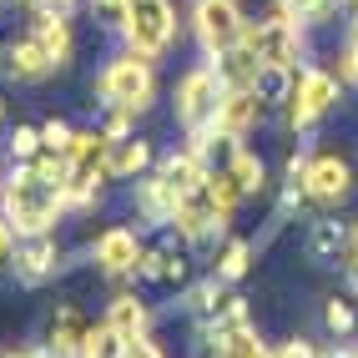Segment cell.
<instances>
[{"instance_id": "obj_1", "label": "cell", "mask_w": 358, "mask_h": 358, "mask_svg": "<svg viewBox=\"0 0 358 358\" xmlns=\"http://www.w3.org/2000/svg\"><path fill=\"white\" fill-rule=\"evenodd\" d=\"M0 217H6L20 237H45L66 217V192L51 187V182H41L31 162H15L6 187H0Z\"/></svg>"}, {"instance_id": "obj_2", "label": "cell", "mask_w": 358, "mask_h": 358, "mask_svg": "<svg viewBox=\"0 0 358 358\" xmlns=\"http://www.w3.org/2000/svg\"><path fill=\"white\" fill-rule=\"evenodd\" d=\"M96 96L111 111L141 116L157 101V61L152 56H136V51H122L116 61H106V71L96 76Z\"/></svg>"}, {"instance_id": "obj_3", "label": "cell", "mask_w": 358, "mask_h": 358, "mask_svg": "<svg viewBox=\"0 0 358 358\" xmlns=\"http://www.w3.org/2000/svg\"><path fill=\"white\" fill-rule=\"evenodd\" d=\"M122 41L127 51L136 56H166L177 41V6L172 0H127V15H122Z\"/></svg>"}, {"instance_id": "obj_4", "label": "cell", "mask_w": 358, "mask_h": 358, "mask_svg": "<svg viewBox=\"0 0 358 358\" xmlns=\"http://www.w3.org/2000/svg\"><path fill=\"white\" fill-rule=\"evenodd\" d=\"M217 101H222V76H217V66H192V71H187V76L172 86L177 127H187V131L212 127V116H217Z\"/></svg>"}, {"instance_id": "obj_5", "label": "cell", "mask_w": 358, "mask_h": 358, "mask_svg": "<svg viewBox=\"0 0 358 358\" xmlns=\"http://www.w3.org/2000/svg\"><path fill=\"white\" fill-rule=\"evenodd\" d=\"M338 101H343V81L333 76L328 66H303L298 71V86H293V101H288V127L308 131L318 116H328Z\"/></svg>"}, {"instance_id": "obj_6", "label": "cell", "mask_w": 358, "mask_h": 358, "mask_svg": "<svg viewBox=\"0 0 358 358\" xmlns=\"http://www.w3.org/2000/svg\"><path fill=\"white\" fill-rule=\"evenodd\" d=\"M243 41L257 51L262 66H288V71H298V61H303V26H298V20H288L282 10L262 15L257 26L248 20V36H243Z\"/></svg>"}, {"instance_id": "obj_7", "label": "cell", "mask_w": 358, "mask_h": 358, "mask_svg": "<svg viewBox=\"0 0 358 358\" xmlns=\"http://www.w3.org/2000/svg\"><path fill=\"white\" fill-rule=\"evenodd\" d=\"M192 36L207 56H222L227 45H237L248 36V15L237 0H197L192 6Z\"/></svg>"}, {"instance_id": "obj_8", "label": "cell", "mask_w": 358, "mask_h": 358, "mask_svg": "<svg viewBox=\"0 0 358 358\" xmlns=\"http://www.w3.org/2000/svg\"><path fill=\"white\" fill-rule=\"evenodd\" d=\"M268 116V101L257 96V86H222V101H217V116H212V131L227 136V141H243L262 127Z\"/></svg>"}, {"instance_id": "obj_9", "label": "cell", "mask_w": 358, "mask_h": 358, "mask_svg": "<svg viewBox=\"0 0 358 358\" xmlns=\"http://www.w3.org/2000/svg\"><path fill=\"white\" fill-rule=\"evenodd\" d=\"M303 192H308V202H318V207H338V202H348V192H353V166H348L338 152L308 157Z\"/></svg>"}, {"instance_id": "obj_10", "label": "cell", "mask_w": 358, "mask_h": 358, "mask_svg": "<svg viewBox=\"0 0 358 358\" xmlns=\"http://www.w3.org/2000/svg\"><path fill=\"white\" fill-rule=\"evenodd\" d=\"M172 227L182 232V243H207L227 227V212L217 207V197L207 192V182L192 187L187 197H177V212H172Z\"/></svg>"}, {"instance_id": "obj_11", "label": "cell", "mask_w": 358, "mask_h": 358, "mask_svg": "<svg viewBox=\"0 0 358 358\" xmlns=\"http://www.w3.org/2000/svg\"><path fill=\"white\" fill-rule=\"evenodd\" d=\"M141 252H147V248L136 243L131 227H106L96 243H91V262H96L106 278H131L136 262H141Z\"/></svg>"}, {"instance_id": "obj_12", "label": "cell", "mask_w": 358, "mask_h": 358, "mask_svg": "<svg viewBox=\"0 0 358 358\" xmlns=\"http://www.w3.org/2000/svg\"><path fill=\"white\" fill-rule=\"evenodd\" d=\"M0 71H6L10 81H20V86H41L45 76H56V61L45 56V45L26 31L20 41H10L6 51H0Z\"/></svg>"}, {"instance_id": "obj_13", "label": "cell", "mask_w": 358, "mask_h": 358, "mask_svg": "<svg viewBox=\"0 0 358 358\" xmlns=\"http://www.w3.org/2000/svg\"><path fill=\"white\" fill-rule=\"evenodd\" d=\"M61 268V248H56V237L45 232V237H26V243L15 248V262H10V273L15 282H26V288H41V282H51Z\"/></svg>"}, {"instance_id": "obj_14", "label": "cell", "mask_w": 358, "mask_h": 358, "mask_svg": "<svg viewBox=\"0 0 358 358\" xmlns=\"http://www.w3.org/2000/svg\"><path fill=\"white\" fill-rule=\"evenodd\" d=\"M348 237H353L348 222H338V217H318L313 227H308L303 252H308V262H318V268H338V262L348 257Z\"/></svg>"}, {"instance_id": "obj_15", "label": "cell", "mask_w": 358, "mask_h": 358, "mask_svg": "<svg viewBox=\"0 0 358 358\" xmlns=\"http://www.w3.org/2000/svg\"><path fill=\"white\" fill-rule=\"evenodd\" d=\"M152 166H157V152H152V141H141L136 131L111 141V152H106V177L111 182H136V177H147Z\"/></svg>"}, {"instance_id": "obj_16", "label": "cell", "mask_w": 358, "mask_h": 358, "mask_svg": "<svg viewBox=\"0 0 358 358\" xmlns=\"http://www.w3.org/2000/svg\"><path fill=\"white\" fill-rule=\"evenodd\" d=\"M31 36L45 45V56L61 66H71V56H76V36H71V15H56V10H36L31 6Z\"/></svg>"}, {"instance_id": "obj_17", "label": "cell", "mask_w": 358, "mask_h": 358, "mask_svg": "<svg viewBox=\"0 0 358 358\" xmlns=\"http://www.w3.org/2000/svg\"><path fill=\"white\" fill-rule=\"evenodd\" d=\"M152 172H157L166 187H172L177 197H187L192 187H202V182H207V172H212V166H207V162H202L192 147H182V152H166V157H157V166H152Z\"/></svg>"}, {"instance_id": "obj_18", "label": "cell", "mask_w": 358, "mask_h": 358, "mask_svg": "<svg viewBox=\"0 0 358 358\" xmlns=\"http://www.w3.org/2000/svg\"><path fill=\"white\" fill-rule=\"evenodd\" d=\"M86 313H81V308H61V313L51 318V323H45V353H51V358H81V338H86Z\"/></svg>"}, {"instance_id": "obj_19", "label": "cell", "mask_w": 358, "mask_h": 358, "mask_svg": "<svg viewBox=\"0 0 358 358\" xmlns=\"http://www.w3.org/2000/svg\"><path fill=\"white\" fill-rule=\"evenodd\" d=\"M106 323H111V333H116V338H136V333H147L152 328V308L147 303H141L136 293H116L111 303H106Z\"/></svg>"}, {"instance_id": "obj_20", "label": "cell", "mask_w": 358, "mask_h": 358, "mask_svg": "<svg viewBox=\"0 0 358 358\" xmlns=\"http://www.w3.org/2000/svg\"><path fill=\"white\" fill-rule=\"evenodd\" d=\"M212 66H217L222 86H257V71H262V61H257V51H252L248 41L227 45L222 56H212Z\"/></svg>"}, {"instance_id": "obj_21", "label": "cell", "mask_w": 358, "mask_h": 358, "mask_svg": "<svg viewBox=\"0 0 358 358\" xmlns=\"http://www.w3.org/2000/svg\"><path fill=\"white\" fill-rule=\"evenodd\" d=\"M136 212L147 222H172V212H177V192L166 187L157 172H147V177H136Z\"/></svg>"}, {"instance_id": "obj_22", "label": "cell", "mask_w": 358, "mask_h": 358, "mask_svg": "<svg viewBox=\"0 0 358 358\" xmlns=\"http://www.w3.org/2000/svg\"><path fill=\"white\" fill-rule=\"evenodd\" d=\"M136 278H147V282H182L187 278V252L177 248H147L136 262Z\"/></svg>"}, {"instance_id": "obj_23", "label": "cell", "mask_w": 358, "mask_h": 358, "mask_svg": "<svg viewBox=\"0 0 358 358\" xmlns=\"http://www.w3.org/2000/svg\"><path fill=\"white\" fill-rule=\"evenodd\" d=\"M222 166L232 172V182L243 187V197H257L262 187H268V166H262V157H257V152H248L243 141H237V147L227 152V162H222Z\"/></svg>"}, {"instance_id": "obj_24", "label": "cell", "mask_w": 358, "mask_h": 358, "mask_svg": "<svg viewBox=\"0 0 358 358\" xmlns=\"http://www.w3.org/2000/svg\"><path fill=\"white\" fill-rule=\"evenodd\" d=\"M293 86H298V71H288V66H262L257 71V96L268 101V106H288L293 101Z\"/></svg>"}, {"instance_id": "obj_25", "label": "cell", "mask_w": 358, "mask_h": 358, "mask_svg": "<svg viewBox=\"0 0 358 358\" xmlns=\"http://www.w3.org/2000/svg\"><path fill=\"white\" fill-rule=\"evenodd\" d=\"M248 268H252V243H248V237H232L212 273H217L222 282H237V278H248Z\"/></svg>"}, {"instance_id": "obj_26", "label": "cell", "mask_w": 358, "mask_h": 358, "mask_svg": "<svg viewBox=\"0 0 358 358\" xmlns=\"http://www.w3.org/2000/svg\"><path fill=\"white\" fill-rule=\"evenodd\" d=\"M222 288H227V282H222L217 273L202 278V282H192V288H187V308H192L197 318H212V313H217V308L227 303V298H222Z\"/></svg>"}, {"instance_id": "obj_27", "label": "cell", "mask_w": 358, "mask_h": 358, "mask_svg": "<svg viewBox=\"0 0 358 358\" xmlns=\"http://www.w3.org/2000/svg\"><path fill=\"white\" fill-rule=\"evenodd\" d=\"M81 358H122V338L111 333V323H91L86 338H81Z\"/></svg>"}, {"instance_id": "obj_28", "label": "cell", "mask_w": 358, "mask_h": 358, "mask_svg": "<svg viewBox=\"0 0 358 358\" xmlns=\"http://www.w3.org/2000/svg\"><path fill=\"white\" fill-rule=\"evenodd\" d=\"M278 10L288 20H298V26H323L333 15V0H278Z\"/></svg>"}, {"instance_id": "obj_29", "label": "cell", "mask_w": 358, "mask_h": 358, "mask_svg": "<svg viewBox=\"0 0 358 358\" xmlns=\"http://www.w3.org/2000/svg\"><path fill=\"white\" fill-rule=\"evenodd\" d=\"M323 328L333 333V338H348V333L358 328L353 303H348V298H328V303H323Z\"/></svg>"}, {"instance_id": "obj_30", "label": "cell", "mask_w": 358, "mask_h": 358, "mask_svg": "<svg viewBox=\"0 0 358 358\" xmlns=\"http://www.w3.org/2000/svg\"><path fill=\"white\" fill-rule=\"evenodd\" d=\"M41 127H15L10 131V141H6V152H10V162H36L41 157Z\"/></svg>"}, {"instance_id": "obj_31", "label": "cell", "mask_w": 358, "mask_h": 358, "mask_svg": "<svg viewBox=\"0 0 358 358\" xmlns=\"http://www.w3.org/2000/svg\"><path fill=\"white\" fill-rule=\"evenodd\" d=\"M273 358H328L313 338H288V343H278L273 348Z\"/></svg>"}, {"instance_id": "obj_32", "label": "cell", "mask_w": 358, "mask_h": 358, "mask_svg": "<svg viewBox=\"0 0 358 358\" xmlns=\"http://www.w3.org/2000/svg\"><path fill=\"white\" fill-rule=\"evenodd\" d=\"M71 136H76V131H71L66 122H56V116H51V122H41V141H45L51 152H66V147H71Z\"/></svg>"}, {"instance_id": "obj_33", "label": "cell", "mask_w": 358, "mask_h": 358, "mask_svg": "<svg viewBox=\"0 0 358 358\" xmlns=\"http://www.w3.org/2000/svg\"><path fill=\"white\" fill-rule=\"evenodd\" d=\"M122 358H166V353L152 343V333H136V338L122 343Z\"/></svg>"}, {"instance_id": "obj_34", "label": "cell", "mask_w": 358, "mask_h": 358, "mask_svg": "<svg viewBox=\"0 0 358 358\" xmlns=\"http://www.w3.org/2000/svg\"><path fill=\"white\" fill-rule=\"evenodd\" d=\"M15 248H20V232L0 217V268H10V262H15Z\"/></svg>"}, {"instance_id": "obj_35", "label": "cell", "mask_w": 358, "mask_h": 358, "mask_svg": "<svg viewBox=\"0 0 358 358\" xmlns=\"http://www.w3.org/2000/svg\"><path fill=\"white\" fill-rule=\"evenodd\" d=\"M36 10H56V15H71V6H76V0H31Z\"/></svg>"}, {"instance_id": "obj_36", "label": "cell", "mask_w": 358, "mask_h": 358, "mask_svg": "<svg viewBox=\"0 0 358 358\" xmlns=\"http://www.w3.org/2000/svg\"><path fill=\"white\" fill-rule=\"evenodd\" d=\"M348 273V288H353V298H358V262H353V268H343Z\"/></svg>"}, {"instance_id": "obj_37", "label": "cell", "mask_w": 358, "mask_h": 358, "mask_svg": "<svg viewBox=\"0 0 358 358\" xmlns=\"http://www.w3.org/2000/svg\"><path fill=\"white\" fill-rule=\"evenodd\" d=\"M348 56H353V66H358V26H353V36H348Z\"/></svg>"}, {"instance_id": "obj_38", "label": "cell", "mask_w": 358, "mask_h": 358, "mask_svg": "<svg viewBox=\"0 0 358 358\" xmlns=\"http://www.w3.org/2000/svg\"><path fill=\"white\" fill-rule=\"evenodd\" d=\"M243 358H273V348H262V343H257V348H248Z\"/></svg>"}, {"instance_id": "obj_39", "label": "cell", "mask_w": 358, "mask_h": 358, "mask_svg": "<svg viewBox=\"0 0 358 358\" xmlns=\"http://www.w3.org/2000/svg\"><path fill=\"white\" fill-rule=\"evenodd\" d=\"M343 10H348V20L358 26V0H343Z\"/></svg>"}, {"instance_id": "obj_40", "label": "cell", "mask_w": 358, "mask_h": 358, "mask_svg": "<svg viewBox=\"0 0 358 358\" xmlns=\"http://www.w3.org/2000/svg\"><path fill=\"white\" fill-rule=\"evenodd\" d=\"M328 358H358V348H338V353H328Z\"/></svg>"}, {"instance_id": "obj_41", "label": "cell", "mask_w": 358, "mask_h": 358, "mask_svg": "<svg viewBox=\"0 0 358 358\" xmlns=\"http://www.w3.org/2000/svg\"><path fill=\"white\" fill-rule=\"evenodd\" d=\"M0 127H6V96H0Z\"/></svg>"}]
</instances>
